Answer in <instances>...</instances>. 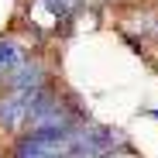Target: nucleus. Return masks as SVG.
<instances>
[{
    "label": "nucleus",
    "mask_w": 158,
    "mask_h": 158,
    "mask_svg": "<svg viewBox=\"0 0 158 158\" xmlns=\"http://www.w3.org/2000/svg\"><path fill=\"white\" fill-rule=\"evenodd\" d=\"M103 158H141V155H134L131 148H120V151H110V155H103Z\"/></svg>",
    "instance_id": "39448f33"
},
{
    "label": "nucleus",
    "mask_w": 158,
    "mask_h": 158,
    "mask_svg": "<svg viewBox=\"0 0 158 158\" xmlns=\"http://www.w3.org/2000/svg\"><path fill=\"white\" fill-rule=\"evenodd\" d=\"M55 83V72H52V62L48 55H41V52L35 48L28 59H24L10 76H7V83L4 89H21V93H31V89H45Z\"/></svg>",
    "instance_id": "f03ea898"
},
{
    "label": "nucleus",
    "mask_w": 158,
    "mask_h": 158,
    "mask_svg": "<svg viewBox=\"0 0 158 158\" xmlns=\"http://www.w3.org/2000/svg\"><path fill=\"white\" fill-rule=\"evenodd\" d=\"M65 158H96V155H89V151H69Z\"/></svg>",
    "instance_id": "423d86ee"
},
{
    "label": "nucleus",
    "mask_w": 158,
    "mask_h": 158,
    "mask_svg": "<svg viewBox=\"0 0 158 158\" xmlns=\"http://www.w3.org/2000/svg\"><path fill=\"white\" fill-rule=\"evenodd\" d=\"M83 124V120H79ZM76 151V127L65 131H24L4 144V158H65Z\"/></svg>",
    "instance_id": "f257e3e1"
},
{
    "label": "nucleus",
    "mask_w": 158,
    "mask_h": 158,
    "mask_svg": "<svg viewBox=\"0 0 158 158\" xmlns=\"http://www.w3.org/2000/svg\"><path fill=\"white\" fill-rule=\"evenodd\" d=\"M28 35H0V86L7 83V76L35 52V45H28Z\"/></svg>",
    "instance_id": "20e7f679"
},
{
    "label": "nucleus",
    "mask_w": 158,
    "mask_h": 158,
    "mask_svg": "<svg viewBox=\"0 0 158 158\" xmlns=\"http://www.w3.org/2000/svg\"><path fill=\"white\" fill-rule=\"evenodd\" d=\"M35 93V89H31ZM31 93L21 89H4L0 86V134L7 141L28 131V117H31Z\"/></svg>",
    "instance_id": "7ed1b4c3"
}]
</instances>
